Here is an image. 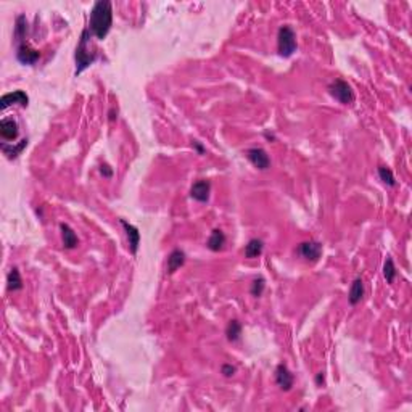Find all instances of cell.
I'll return each instance as SVG.
<instances>
[{
    "mask_svg": "<svg viewBox=\"0 0 412 412\" xmlns=\"http://www.w3.org/2000/svg\"><path fill=\"white\" fill-rule=\"evenodd\" d=\"M113 24V7L108 0H99L95 2L92 12H91V24L89 31L92 36H95L99 41L108 36Z\"/></svg>",
    "mask_w": 412,
    "mask_h": 412,
    "instance_id": "1",
    "label": "cell"
},
{
    "mask_svg": "<svg viewBox=\"0 0 412 412\" xmlns=\"http://www.w3.org/2000/svg\"><path fill=\"white\" fill-rule=\"evenodd\" d=\"M91 39V31L84 29L79 45L76 48V76H79L84 70H87L95 60H97V52L89 45Z\"/></svg>",
    "mask_w": 412,
    "mask_h": 412,
    "instance_id": "2",
    "label": "cell"
},
{
    "mask_svg": "<svg viewBox=\"0 0 412 412\" xmlns=\"http://www.w3.org/2000/svg\"><path fill=\"white\" fill-rule=\"evenodd\" d=\"M277 50L279 55L288 58L297 52V34L290 26H282L277 34Z\"/></svg>",
    "mask_w": 412,
    "mask_h": 412,
    "instance_id": "3",
    "label": "cell"
},
{
    "mask_svg": "<svg viewBox=\"0 0 412 412\" xmlns=\"http://www.w3.org/2000/svg\"><path fill=\"white\" fill-rule=\"evenodd\" d=\"M329 92L335 100H338L343 105H351L355 102V92H352L351 85L341 79H335L329 85Z\"/></svg>",
    "mask_w": 412,
    "mask_h": 412,
    "instance_id": "4",
    "label": "cell"
},
{
    "mask_svg": "<svg viewBox=\"0 0 412 412\" xmlns=\"http://www.w3.org/2000/svg\"><path fill=\"white\" fill-rule=\"evenodd\" d=\"M41 58V52L33 48L29 45L26 41L23 42H18V47H16V60L21 63V65H36L37 60Z\"/></svg>",
    "mask_w": 412,
    "mask_h": 412,
    "instance_id": "5",
    "label": "cell"
},
{
    "mask_svg": "<svg viewBox=\"0 0 412 412\" xmlns=\"http://www.w3.org/2000/svg\"><path fill=\"white\" fill-rule=\"evenodd\" d=\"M298 253L301 258H305L306 261L316 262L320 258L322 253V245L316 240H309V242H303L298 247Z\"/></svg>",
    "mask_w": 412,
    "mask_h": 412,
    "instance_id": "6",
    "label": "cell"
},
{
    "mask_svg": "<svg viewBox=\"0 0 412 412\" xmlns=\"http://www.w3.org/2000/svg\"><path fill=\"white\" fill-rule=\"evenodd\" d=\"M247 158L250 160V163L254 166V168H258L261 171H266L271 166L269 155L266 153V150H262V149H250V150H247Z\"/></svg>",
    "mask_w": 412,
    "mask_h": 412,
    "instance_id": "7",
    "label": "cell"
},
{
    "mask_svg": "<svg viewBox=\"0 0 412 412\" xmlns=\"http://www.w3.org/2000/svg\"><path fill=\"white\" fill-rule=\"evenodd\" d=\"M210 193H211V184L210 181H198L192 185L190 195L193 200H197L200 203H206L210 200Z\"/></svg>",
    "mask_w": 412,
    "mask_h": 412,
    "instance_id": "8",
    "label": "cell"
},
{
    "mask_svg": "<svg viewBox=\"0 0 412 412\" xmlns=\"http://www.w3.org/2000/svg\"><path fill=\"white\" fill-rule=\"evenodd\" d=\"M276 384L280 390L288 391L293 387V375L285 364H279L276 369Z\"/></svg>",
    "mask_w": 412,
    "mask_h": 412,
    "instance_id": "9",
    "label": "cell"
},
{
    "mask_svg": "<svg viewBox=\"0 0 412 412\" xmlns=\"http://www.w3.org/2000/svg\"><path fill=\"white\" fill-rule=\"evenodd\" d=\"M0 103H2V105H0V108H2V110H7L10 105H15V103L21 105V106H27L29 97L23 91H15V92L5 94L2 97V100H0Z\"/></svg>",
    "mask_w": 412,
    "mask_h": 412,
    "instance_id": "10",
    "label": "cell"
},
{
    "mask_svg": "<svg viewBox=\"0 0 412 412\" xmlns=\"http://www.w3.org/2000/svg\"><path fill=\"white\" fill-rule=\"evenodd\" d=\"M121 225L126 230V235H127V240H129V248H131V253L135 254L137 250H139V245H140V232L137 227H134L132 224H129L127 221L121 219Z\"/></svg>",
    "mask_w": 412,
    "mask_h": 412,
    "instance_id": "11",
    "label": "cell"
},
{
    "mask_svg": "<svg viewBox=\"0 0 412 412\" xmlns=\"http://www.w3.org/2000/svg\"><path fill=\"white\" fill-rule=\"evenodd\" d=\"M18 124L10 120V117H4L2 123H0V135H2L4 140H15L18 137Z\"/></svg>",
    "mask_w": 412,
    "mask_h": 412,
    "instance_id": "12",
    "label": "cell"
},
{
    "mask_svg": "<svg viewBox=\"0 0 412 412\" xmlns=\"http://www.w3.org/2000/svg\"><path fill=\"white\" fill-rule=\"evenodd\" d=\"M62 230V239H63V247L68 250H73L79 245V240H77V235L74 233V230L70 227L68 224H62L60 225Z\"/></svg>",
    "mask_w": 412,
    "mask_h": 412,
    "instance_id": "13",
    "label": "cell"
},
{
    "mask_svg": "<svg viewBox=\"0 0 412 412\" xmlns=\"http://www.w3.org/2000/svg\"><path fill=\"white\" fill-rule=\"evenodd\" d=\"M362 297H364V282H362L361 277H358V279H355V282H352L351 290H349V297H348L349 305L356 306L362 300Z\"/></svg>",
    "mask_w": 412,
    "mask_h": 412,
    "instance_id": "14",
    "label": "cell"
},
{
    "mask_svg": "<svg viewBox=\"0 0 412 412\" xmlns=\"http://www.w3.org/2000/svg\"><path fill=\"white\" fill-rule=\"evenodd\" d=\"M225 245V235L221 229H214L210 235L208 242H206V247H208L211 251H219L224 248Z\"/></svg>",
    "mask_w": 412,
    "mask_h": 412,
    "instance_id": "15",
    "label": "cell"
},
{
    "mask_svg": "<svg viewBox=\"0 0 412 412\" xmlns=\"http://www.w3.org/2000/svg\"><path fill=\"white\" fill-rule=\"evenodd\" d=\"M185 262V253L182 250H174L168 256V272L174 274Z\"/></svg>",
    "mask_w": 412,
    "mask_h": 412,
    "instance_id": "16",
    "label": "cell"
},
{
    "mask_svg": "<svg viewBox=\"0 0 412 412\" xmlns=\"http://www.w3.org/2000/svg\"><path fill=\"white\" fill-rule=\"evenodd\" d=\"M262 250H264V243L262 240L259 239H251L248 243H247V247H245V256H247L248 259H254V258H258L262 254Z\"/></svg>",
    "mask_w": 412,
    "mask_h": 412,
    "instance_id": "17",
    "label": "cell"
},
{
    "mask_svg": "<svg viewBox=\"0 0 412 412\" xmlns=\"http://www.w3.org/2000/svg\"><path fill=\"white\" fill-rule=\"evenodd\" d=\"M7 283H8V290L10 291H16V290H21L23 288V280H21V276H19V271L18 268H12L7 276Z\"/></svg>",
    "mask_w": 412,
    "mask_h": 412,
    "instance_id": "18",
    "label": "cell"
},
{
    "mask_svg": "<svg viewBox=\"0 0 412 412\" xmlns=\"http://www.w3.org/2000/svg\"><path fill=\"white\" fill-rule=\"evenodd\" d=\"M225 335L229 341H239L242 335V326L239 320H230L227 329H225Z\"/></svg>",
    "mask_w": 412,
    "mask_h": 412,
    "instance_id": "19",
    "label": "cell"
},
{
    "mask_svg": "<svg viewBox=\"0 0 412 412\" xmlns=\"http://www.w3.org/2000/svg\"><path fill=\"white\" fill-rule=\"evenodd\" d=\"M378 175H380V181L385 185H388V187H395L396 185L395 175L390 168H387V166H378Z\"/></svg>",
    "mask_w": 412,
    "mask_h": 412,
    "instance_id": "20",
    "label": "cell"
},
{
    "mask_svg": "<svg viewBox=\"0 0 412 412\" xmlns=\"http://www.w3.org/2000/svg\"><path fill=\"white\" fill-rule=\"evenodd\" d=\"M384 277L388 283H393V280L396 277V268H395V262L391 258H387L385 264H384Z\"/></svg>",
    "mask_w": 412,
    "mask_h": 412,
    "instance_id": "21",
    "label": "cell"
},
{
    "mask_svg": "<svg viewBox=\"0 0 412 412\" xmlns=\"http://www.w3.org/2000/svg\"><path fill=\"white\" fill-rule=\"evenodd\" d=\"M26 145H27V139L21 140V142H19V143H18L16 146H12V149H10L8 145H2V150H4V153H5V155L8 156V158L12 160V158H16V156H18L19 153L23 152V149H24Z\"/></svg>",
    "mask_w": 412,
    "mask_h": 412,
    "instance_id": "22",
    "label": "cell"
},
{
    "mask_svg": "<svg viewBox=\"0 0 412 412\" xmlns=\"http://www.w3.org/2000/svg\"><path fill=\"white\" fill-rule=\"evenodd\" d=\"M264 287H266V280H264L262 277H258V279H254L253 283H251V295L253 297H256L259 298L262 295V291H264Z\"/></svg>",
    "mask_w": 412,
    "mask_h": 412,
    "instance_id": "23",
    "label": "cell"
},
{
    "mask_svg": "<svg viewBox=\"0 0 412 412\" xmlns=\"http://www.w3.org/2000/svg\"><path fill=\"white\" fill-rule=\"evenodd\" d=\"M221 370H222V374H224L225 377H232V375L235 374V367H233L232 364H224Z\"/></svg>",
    "mask_w": 412,
    "mask_h": 412,
    "instance_id": "24",
    "label": "cell"
},
{
    "mask_svg": "<svg viewBox=\"0 0 412 412\" xmlns=\"http://www.w3.org/2000/svg\"><path fill=\"white\" fill-rule=\"evenodd\" d=\"M100 172H102V175H105V178H111V175H113V171L110 169V166H108V164L100 166Z\"/></svg>",
    "mask_w": 412,
    "mask_h": 412,
    "instance_id": "25",
    "label": "cell"
},
{
    "mask_svg": "<svg viewBox=\"0 0 412 412\" xmlns=\"http://www.w3.org/2000/svg\"><path fill=\"white\" fill-rule=\"evenodd\" d=\"M192 145L195 146V149L198 150V153H200V155H203V153H204V149H203V146L200 145V142H198V140H192Z\"/></svg>",
    "mask_w": 412,
    "mask_h": 412,
    "instance_id": "26",
    "label": "cell"
},
{
    "mask_svg": "<svg viewBox=\"0 0 412 412\" xmlns=\"http://www.w3.org/2000/svg\"><path fill=\"white\" fill-rule=\"evenodd\" d=\"M316 381H317V385H322V384H323V375H322V374H319V375H317V378H316Z\"/></svg>",
    "mask_w": 412,
    "mask_h": 412,
    "instance_id": "27",
    "label": "cell"
},
{
    "mask_svg": "<svg viewBox=\"0 0 412 412\" xmlns=\"http://www.w3.org/2000/svg\"><path fill=\"white\" fill-rule=\"evenodd\" d=\"M114 117H116V116H114V110H111V111H110V121H113Z\"/></svg>",
    "mask_w": 412,
    "mask_h": 412,
    "instance_id": "28",
    "label": "cell"
}]
</instances>
